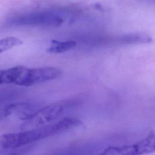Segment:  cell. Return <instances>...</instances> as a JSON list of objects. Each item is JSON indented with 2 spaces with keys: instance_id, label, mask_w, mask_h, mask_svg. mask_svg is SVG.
<instances>
[{
  "instance_id": "cell-9",
  "label": "cell",
  "mask_w": 155,
  "mask_h": 155,
  "mask_svg": "<svg viewBox=\"0 0 155 155\" xmlns=\"http://www.w3.org/2000/svg\"><path fill=\"white\" fill-rule=\"evenodd\" d=\"M77 45V42L74 40L60 41L52 40L47 48V51L50 53H62L72 50Z\"/></svg>"
},
{
  "instance_id": "cell-3",
  "label": "cell",
  "mask_w": 155,
  "mask_h": 155,
  "mask_svg": "<svg viewBox=\"0 0 155 155\" xmlns=\"http://www.w3.org/2000/svg\"><path fill=\"white\" fill-rule=\"evenodd\" d=\"M64 21L62 16L56 12L41 11L14 16L7 20L6 24L11 27H58Z\"/></svg>"
},
{
  "instance_id": "cell-10",
  "label": "cell",
  "mask_w": 155,
  "mask_h": 155,
  "mask_svg": "<svg viewBox=\"0 0 155 155\" xmlns=\"http://www.w3.org/2000/svg\"><path fill=\"white\" fill-rule=\"evenodd\" d=\"M97 155H134V151L133 145L110 147Z\"/></svg>"
},
{
  "instance_id": "cell-4",
  "label": "cell",
  "mask_w": 155,
  "mask_h": 155,
  "mask_svg": "<svg viewBox=\"0 0 155 155\" xmlns=\"http://www.w3.org/2000/svg\"><path fill=\"white\" fill-rule=\"evenodd\" d=\"M62 73V71L60 68L54 67L32 68L25 67L16 85L21 87H29L57 79L61 76Z\"/></svg>"
},
{
  "instance_id": "cell-7",
  "label": "cell",
  "mask_w": 155,
  "mask_h": 155,
  "mask_svg": "<svg viewBox=\"0 0 155 155\" xmlns=\"http://www.w3.org/2000/svg\"><path fill=\"white\" fill-rule=\"evenodd\" d=\"M134 155H143L155 152V133L133 145Z\"/></svg>"
},
{
  "instance_id": "cell-11",
  "label": "cell",
  "mask_w": 155,
  "mask_h": 155,
  "mask_svg": "<svg viewBox=\"0 0 155 155\" xmlns=\"http://www.w3.org/2000/svg\"><path fill=\"white\" fill-rule=\"evenodd\" d=\"M23 41L15 36H8L0 39V54L15 47L21 45Z\"/></svg>"
},
{
  "instance_id": "cell-1",
  "label": "cell",
  "mask_w": 155,
  "mask_h": 155,
  "mask_svg": "<svg viewBox=\"0 0 155 155\" xmlns=\"http://www.w3.org/2000/svg\"><path fill=\"white\" fill-rule=\"evenodd\" d=\"M78 125V122L75 117H66L53 124L19 133L2 134L0 136V151L23 147L31 143L76 128Z\"/></svg>"
},
{
  "instance_id": "cell-6",
  "label": "cell",
  "mask_w": 155,
  "mask_h": 155,
  "mask_svg": "<svg viewBox=\"0 0 155 155\" xmlns=\"http://www.w3.org/2000/svg\"><path fill=\"white\" fill-rule=\"evenodd\" d=\"M25 67L18 65L0 70V84H16Z\"/></svg>"
},
{
  "instance_id": "cell-8",
  "label": "cell",
  "mask_w": 155,
  "mask_h": 155,
  "mask_svg": "<svg viewBox=\"0 0 155 155\" xmlns=\"http://www.w3.org/2000/svg\"><path fill=\"white\" fill-rule=\"evenodd\" d=\"M23 93V90L18 88L9 87L0 89V107L4 104L15 102L22 96Z\"/></svg>"
},
{
  "instance_id": "cell-5",
  "label": "cell",
  "mask_w": 155,
  "mask_h": 155,
  "mask_svg": "<svg viewBox=\"0 0 155 155\" xmlns=\"http://www.w3.org/2000/svg\"><path fill=\"white\" fill-rule=\"evenodd\" d=\"M32 105L28 102H15L0 107V122L13 114H18L21 119L25 120L30 114Z\"/></svg>"
},
{
  "instance_id": "cell-2",
  "label": "cell",
  "mask_w": 155,
  "mask_h": 155,
  "mask_svg": "<svg viewBox=\"0 0 155 155\" xmlns=\"http://www.w3.org/2000/svg\"><path fill=\"white\" fill-rule=\"evenodd\" d=\"M76 99H65L55 102L32 113L25 120L21 127L24 129L34 128L47 125L61 115L66 111L78 105Z\"/></svg>"
},
{
  "instance_id": "cell-12",
  "label": "cell",
  "mask_w": 155,
  "mask_h": 155,
  "mask_svg": "<svg viewBox=\"0 0 155 155\" xmlns=\"http://www.w3.org/2000/svg\"><path fill=\"white\" fill-rule=\"evenodd\" d=\"M59 155H71V154H59Z\"/></svg>"
}]
</instances>
